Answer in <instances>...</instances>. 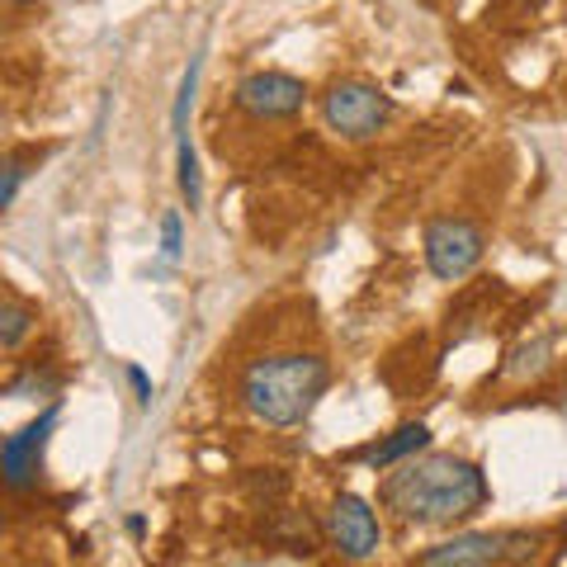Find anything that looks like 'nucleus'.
Instances as JSON below:
<instances>
[{
  "label": "nucleus",
  "instance_id": "f257e3e1",
  "mask_svg": "<svg viewBox=\"0 0 567 567\" xmlns=\"http://www.w3.org/2000/svg\"><path fill=\"white\" fill-rule=\"evenodd\" d=\"M487 473L464 454H421L388 468L379 502L393 511L402 525H458L487 506Z\"/></svg>",
  "mask_w": 567,
  "mask_h": 567
},
{
  "label": "nucleus",
  "instance_id": "f03ea898",
  "mask_svg": "<svg viewBox=\"0 0 567 567\" xmlns=\"http://www.w3.org/2000/svg\"><path fill=\"white\" fill-rule=\"evenodd\" d=\"M331 388V364L312 350H279V354H260L246 364L241 374V402L246 412L265 425H303L317 402Z\"/></svg>",
  "mask_w": 567,
  "mask_h": 567
},
{
  "label": "nucleus",
  "instance_id": "7ed1b4c3",
  "mask_svg": "<svg viewBox=\"0 0 567 567\" xmlns=\"http://www.w3.org/2000/svg\"><path fill=\"white\" fill-rule=\"evenodd\" d=\"M421 251H425V270L440 284H458L468 279L487 251V233L464 213H445V218H431L421 233Z\"/></svg>",
  "mask_w": 567,
  "mask_h": 567
},
{
  "label": "nucleus",
  "instance_id": "20e7f679",
  "mask_svg": "<svg viewBox=\"0 0 567 567\" xmlns=\"http://www.w3.org/2000/svg\"><path fill=\"white\" fill-rule=\"evenodd\" d=\"M393 118V100H388L379 85L369 81H331L327 95H322V123L346 137V142H369L374 133L388 128Z\"/></svg>",
  "mask_w": 567,
  "mask_h": 567
},
{
  "label": "nucleus",
  "instance_id": "39448f33",
  "mask_svg": "<svg viewBox=\"0 0 567 567\" xmlns=\"http://www.w3.org/2000/svg\"><path fill=\"white\" fill-rule=\"evenodd\" d=\"M327 544L336 548V554H346L350 563H364L379 554L383 544V520L379 511L364 502L360 492H341L336 502L327 506V525H322Z\"/></svg>",
  "mask_w": 567,
  "mask_h": 567
},
{
  "label": "nucleus",
  "instance_id": "423d86ee",
  "mask_svg": "<svg viewBox=\"0 0 567 567\" xmlns=\"http://www.w3.org/2000/svg\"><path fill=\"white\" fill-rule=\"evenodd\" d=\"M233 100L246 118L279 123V118H293L308 104V85L298 76H289V71H251V76L237 81Z\"/></svg>",
  "mask_w": 567,
  "mask_h": 567
},
{
  "label": "nucleus",
  "instance_id": "0eeeda50",
  "mask_svg": "<svg viewBox=\"0 0 567 567\" xmlns=\"http://www.w3.org/2000/svg\"><path fill=\"white\" fill-rule=\"evenodd\" d=\"M58 421H62V406L52 402V406H43V412H39V421H29L14 435H6V450H0V458H6V487L14 496L39 483V464H43L48 435L58 431Z\"/></svg>",
  "mask_w": 567,
  "mask_h": 567
},
{
  "label": "nucleus",
  "instance_id": "6e6552de",
  "mask_svg": "<svg viewBox=\"0 0 567 567\" xmlns=\"http://www.w3.org/2000/svg\"><path fill=\"white\" fill-rule=\"evenodd\" d=\"M502 563V535L492 529H468V535L440 539L416 558V567H496Z\"/></svg>",
  "mask_w": 567,
  "mask_h": 567
},
{
  "label": "nucleus",
  "instance_id": "1a4fd4ad",
  "mask_svg": "<svg viewBox=\"0 0 567 567\" xmlns=\"http://www.w3.org/2000/svg\"><path fill=\"white\" fill-rule=\"evenodd\" d=\"M425 450H431V425H425V421H406V425H398L393 435H383V440H374V445L354 450V458L369 464L374 473H388V468H398V464H406V458H416Z\"/></svg>",
  "mask_w": 567,
  "mask_h": 567
},
{
  "label": "nucleus",
  "instance_id": "9d476101",
  "mask_svg": "<svg viewBox=\"0 0 567 567\" xmlns=\"http://www.w3.org/2000/svg\"><path fill=\"white\" fill-rule=\"evenodd\" d=\"M33 322H39V312H33L29 303L6 298V303H0V350H20L24 336L33 331Z\"/></svg>",
  "mask_w": 567,
  "mask_h": 567
},
{
  "label": "nucleus",
  "instance_id": "9b49d317",
  "mask_svg": "<svg viewBox=\"0 0 567 567\" xmlns=\"http://www.w3.org/2000/svg\"><path fill=\"white\" fill-rule=\"evenodd\" d=\"M175 166H181L175 185H181L189 213H199V204H204V175H199V156H194V142L189 137H181V147H175Z\"/></svg>",
  "mask_w": 567,
  "mask_h": 567
},
{
  "label": "nucleus",
  "instance_id": "f8f14e48",
  "mask_svg": "<svg viewBox=\"0 0 567 567\" xmlns=\"http://www.w3.org/2000/svg\"><path fill=\"white\" fill-rule=\"evenodd\" d=\"M199 71L204 62L199 58H189V71H185V81H181V95H175V110H171V128H175V142L185 137V118L194 110V91H199Z\"/></svg>",
  "mask_w": 567,
  "mask_h": 567
},
{
  "label": "nucleus",
  "instance_id": "ddd939ff",
  "mask_svg": "<svg viewBox=\"0 0 567 567\" xmlns=\"http://www.w3.org/2000/svg\"><path fill=\"white\" fill-rule=\"evenodd\" d=\"M539 535L535 529H506L502 535V563H535L539 558Z\"/></svg>",
  "mask_w": 567,
  "mask_h": 567
},
{
  "label": "nucleus",
  "instance_id": "4468645a",
  "mask_svg": "<svg viewBox=\"0 0 567 567\" xmlns=\"http://www.w3.org/2000/svg\"><path fill=\"white\" fill-rule=\"evenodd\" d=\"M10 398H58V374H39V369H24V374H14Z\"/></svg>",
  "mask_w": 567,
  "mask_h": 567
},
{
  "label": "nucleus",
  "instance_id": "2eb2a0df",
  "mask_svg": "<svg viewBox=\"0 0 567 567\" xmlns=\"http://www.w3.org/2000/svg\"><path fill=\"white\" fill-rule=\"evenodd\" d=\"M24 152H10V162H6V175H0V208H14V199H20V185H24Z\"/></svg>",
  "mask_w": 567,
  "mask_h": 567
},
{
  "label": "nucleus",
  "instance_id": "dca6fc26",
  "mask_svg": "<svg viewBox=\"0 0 567 567\" xmlns=\"http://www.w3.org/2000/svg\"><path fill=\"white\" fill-rule=\"evenodd\" d=\"M181 251H185V223H181V213L175 208H166L162 213V256L175 260Z\"/></svg>",
  "mask_w": 567,
  "mask_h": 567
},
{
  "label": "nucleus",
  "instance_id": "f3484780",
  "mask_svg": "<svg viewBox=\"0 0 567 567\" xmlns=\"http://www.w3.org/2000/svg\"><path fill=\"white\" fill-rule=\"evenodd\" d=\"M128 383H133V393H137V406H152L156 388H152V379H147V369H142V364H128Z\"/></svg>",
  "mask_w": 567,
  "mask_h": 567
},
{
  "label": "nucleus",
  "instance_id": "a211bd4d",
  "mask_svg": "<svg viewBox=\"0 0 567 567\" xmlns=\"http://www.w3.org/2000/svg\"><path fill=\"white\" fill-rule=\"evenodd\" d=\"M128 535L142 539V535H147V520H142V516H128Z\"/></svg>",
  "mask_w": 567,
  "mask_h": 567
},
{
  "label": "nucleus",
  "instance_id": "6ab92c4d",
  "mask_svg": "<svg viewBox=\"0 0 567 567\" xmlns=\"http://www.w3.org/2000/svg\"><path fill=\"white\" fill-rule=\"evenodd\" d=\"M14 6H33V0H14Z\"/></svg>",
  "mask_w": 567,
  "mask_h": 567
},
{
  "label": "nucleus",
  "instance_id": "aec40b11",
  "mask_svg": "<svg viewBox=\"0 0 567 567\" xmlns=\"http://www.w3.org/2000/svg\"><path fill=\"white\" fill-rule=\"evenodd\" d=\"M563 544H567V520H563Z\"/></svg>",
  "mask_w": 567,
  "mask_h": 567
}]
</instances>
